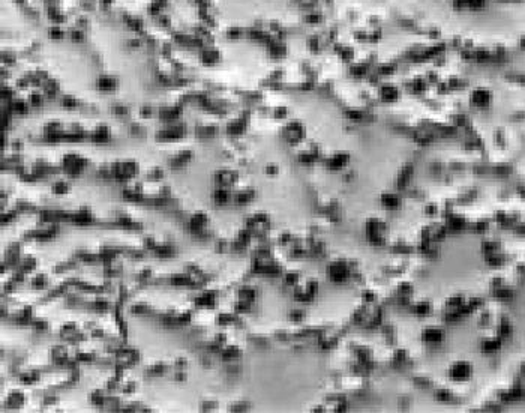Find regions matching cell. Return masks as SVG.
I'll list each match as a JSON object with an SVG mask.
<instances>
[{
	"mask_svg": "<svg viewBox=\"0 0 525 413\" xmlns=\"http://www.w3.org/2000/svg\"><path fill=\"white\" fill-rule=\"evenodd\" d=\"M98 86H99V89H102V91H110V89H114V88H116V83H114V80H111L110 77H102V78L98 81Z\"/></svg>",
	"mask_w": 525,
	"mask_h": 413,
	"instance_id": "6da1fadb",
	"label": "cell"
},
{
	"mask_svg": "<svg viewBox=\"0 0 525 413\" xmlns=\"http://www.w3.org/2000/svg\"><path fill=\"white\" fill-rule=\"evenodd\" d=\"M51 35H53L51 38H54V39H56V38H57V39H60L63 33L60 32V29H54V32H51Z\"/></svg>",
	"mask_w": 525,
	"mask_h": 413,
	"instance_id": "7a4b0ae2",
	"label": "cell"
}]
</instances>
